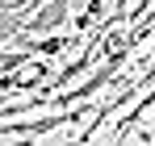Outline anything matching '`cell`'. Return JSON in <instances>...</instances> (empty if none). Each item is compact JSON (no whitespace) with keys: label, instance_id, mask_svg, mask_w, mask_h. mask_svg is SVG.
I'll list each match as a JSON object with an SVG mask.
<instances>
[{"label":"cell","instance_id":"cell-1","mask_svg":"<svg viewBox=\"0 0 155 146\" xmlns=\"http://www.w3.org/2000/svg\"><path fill=\"white\" fill-rule=\"evenodd\" d=\"M126 50H130V42H126V46H122V50H117V54H113V59H109L105 67H97V75H92L88 84H80V88H71V92H63V96H59V104H76V100H84V96H92V92H97L101 84H109V75H113V71H117V67H122V63H126Z\"/></svg>","mask_w":155,"mask_h":146},{"label":"cell","instance_id":"cell-2","mask_svg":"<svg viewBox=\"0 0 155 146\" xmlns=\"http://www.w3.org/2000/svg\"><path fill=\"white\" fill-rule=\"evenodd\" d=\"M67 4H71V0H54V4H46V13L29 21V33H46V29H54V25L67 17Z\"/></svg>","mask_w":155,"mask_h":146},{"label":"cell","instance_id":"cell-3","mask_svg":"<svg viewBox=\"0 0 155 146\" xmlns=\"http://www.w3.org/2000/svg\"><path fill=\"white\" fill-rule=\"evenodd\" d=\"M17 29H21V13H13V8H0V38L17 33Z\"/></svg>","mask_w":155,"mask_h":146},{"label":"cell","instance_id":"cell-4","mask_svg":"<svg viewBox=\"0 0 155 146\" xmlns=\"http://www.w3.org/2000/svg\"><path fill=\"white\" fill-rule=\"evenodd\" d=\"M21 63H25V54H0V75L13 71V67H21Z\"/></svg>","mask_w":155,"mask_h":146},{"label":"cell","instance_id":"cell-5","mask_svg":"<svg viewBox=\"0 0 155 146\" xmlns=\"http://www.w3.org/2000/svg\"><path fill=\"white\" fill-rule=\"evenodd\" d=\"M17 4H25V0H0V8H17Z\"/></svg>","mask_w":155,"mask_h":146},{"label":"cell","instance_id":"cell-6","mask_svg":"<svg viewBox=\"0 0 155 146\" xmlns=\"http://www.w3.org/2000/svg\"><path fill=\"white\" fill-rule=\"evenodd\" d=\"M147 79H155V63H151V67H147Z\"/></svg>","mask_w":155,"mask_h":146}]
</instances>
